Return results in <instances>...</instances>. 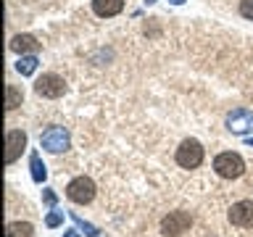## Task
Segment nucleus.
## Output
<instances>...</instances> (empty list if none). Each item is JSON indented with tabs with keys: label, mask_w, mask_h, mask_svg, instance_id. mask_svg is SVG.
<instances>
[{
	"label": "nucleus",
	"mask_w": 253,
	"mask_h": 237,
	"mask_svg": "<svg viewBox=\"0 0 253 237\" xmlns=\"http://www.w3.org/2000/svg\"><path fill=\"white\" fill-rule=\"evenodd\" d=\"M29 166H32V179H35L37 185H42L45 177H47V171H45V163L40 161V156H37V153H32V158H29Z\"/></svg>",
	"instance_id": "14"
},
{
	"label": "nucleus",
	"mask_w": 253,
	"mask_h": 237,
	"mask_svg": "<svg viewBox=\"0 0 253 237\" xmlns=\"http://www.w3.org/2000/svg\"><path fill=\"white\" fill-rule=\"evenodd\" d=\"M42 200L53 208V205H55V193H53V190H45V193H42Z\"/></svg>",
	"instance_id": "19"
},
{
	"label": "nucleus",
	"mask_w": 253,
	"mask_h": 237,
	"mask_svg": "<svg viewBox=\"0 0 253 237\" xmlns=\"http://www.w3.org/2000/svg\"><path fill=\"white\" fill-rule=\"evenodd\" d=\"M35 92L40 95V98L55 100V98H61V95L66 92V82H63V77H58V74H42L35 82Z\"/></svg>",
	"instance_id": "6"
},
{
	"label": "nucleus",
	"mask_w": 253,
	"mask_h": 237,
	"mask_svg": "<svg viewBox=\"0 0 253 237\" xmlns=\"http://www.w3.org/2000/svg\"><path fill=\"white\" fill-rule=\"evenodd\" d=\"M37 55L35 53H29V55H21L19 58V63H16V71H19L21 77H32L35 74V69H37Z\"/></svg>",
	"instance_id": "13"
},
{
	"label": "nucleus",
	"mask_w": 253,
	"mask_h": 237,
	"mask_svg": "<svg viewBox=\"0 0 253 237\" xmlns=\"http://www.w3.org/2000/svg\"><path fill=\"white\" fill-rule=\"evenodd\" d=\"M5 237H35V227L29 221H11L5 227Z\"/></svg>",
	"instance_id": "12"
},
{
	"label": "nucleus",
	"mask_w": 253,
	"mask_h": 237,
	"mask_svg": "<svg viewBox=\"0 0 253 237\" xmlns=\"http://www.w3.org/2000/svg\"><path fill=\"white\" fill-rule=\"evenodd\" d=\"M11 50H16V53H37L40 50V42L32 35H16L13 40H11Z\"/></svg>",
	"instance_id": "11"
},
{
	"label": "nucleus",
	"mask_w": 253,
	"mask_h": 237,
	"mask_svg": "<svg viewBox=\"0 0 253 237\" xmlns=\"http://www.w3.org/2000/svg\"><path fill=\"white\" fill-rule=\"evenodd\" d=\"M66 198L77 205H84L95 198V182L90 177H74L66 185Z\"/></svg>",
	"instance_id": "3"
},
{
	"label": "nucleus",
	"mask_w": 253,
	"mask_h": 237,
	"mask_svg": "<svg viewBox=\"0 0 253 237\" xmlns=\"http://www.w3.org/2000/svg\"><path fill=\"white\" fill-rule=\"evenodd\" d=\"M61 221H63V213L61 211H50V213H47V219H45V224L47 227H58Z\"/></svg>",
	"instance_id": "18"
},
{
	"label": "nucleus",
	"mask_w": 253,
	"mask_h": 237,
	"mask_svg": "<svg viewBox=\"0 0 253 237\" xmlns=\"http://www.w3.org/2000/svg\"><path fill=\"white\" fill-rule=\"evenodd\" d=\"M63 237H79V232H74V229H71V232H66Z\"/></svg>",
	"instance_id": "20"
},
{
	"label": "nucleus",
	"mask_w": 253,
	"mask_h": 237,
	"mask_svg": "<svg viewBox=\"0 0 253 237\" xmlns=\"http://www.w3.org/2000/svg\"><path fill=\"white\" fill-rule=\"evenodd\" d=\"M240 16L253 21V0H240Z\"/></svg>",
	"instance_id": "17"
},
{
	"label": "nucleus",
	"mask_w": 253,
	"mask_h": 237,
	"mask_svg": "<svg viewBox=\"0 0 253 237\" xmlns=\"http://www.w3.org/2000/svg\"><path fill=\"white\" fill-rule=\"evenodd\" d=\"M21 100H24V95H21L19 87L8 84V87H5V108H8V111L19 108V106H21Z\"/></svg>",
	"instance_id": "15"
},
{
	"label": "nucleus",
	"mask_w": 253,
	"mask_h": 237,
	"mask_svg": "<svg viewBox=\"0 0 253 237\" xmlns=\"http://www.w3.org/2000/svg\"><path fill=\"white\" fill-rule=\"evenodd\" d=\"M5 163L11 166L16 158H19L24 150H27V132H21V129H11L5 134Z\"/></svg>",
	"instance_id": "8"
},
{
	"label": "nucleus",
	"mask_w": 253,
	"mask_h": 237,
	"mask_svg": "<svg viewBox=\"0 0 253 237\" xmlns=\"http://www.w3.org/2000/svg\"><path fill=\"white\" fill-rule=\"evenodd\" d=\"M177 163L182 169H198V166L203 163V145L198 140H182V145L177 148Z\"/></svg>",
	"instance_id": "2"
},
{
	"label": "nucleus",
	"mask_w": 253,
	"mask_h": 237,
	"mask_svg": "<svg viewBox=\"0 0 253 237\" xmlns=\"http://www.w3.org/2000/svg\"><path fill=\"white\" fill-rule=\"evenodd\" d=\"M145 3H148V5H150V3H156V0H145Z\"/></svg>",
	"instance_id": "22"
},
{
	"label": "nucleus",
	"mask_w": 253,
	"mask_h": 237,
	"mask_svg": "<svg viewBox=\"0 0 253 237\" xmlns=\"http://www.w3.org/2000/svg\"><path fill=\"white\" fill-rule=\"evenodd\" d=\"M229 221H232L235 227H243V229L253 227V200L235 203L232 208H229Z\"/></svg>",
	"instance_id": "9"
},
{
	"label": "nucleus",
	"mask_w": 253,
	"mask_h": 237,
	"mask_svg": "<svg viewBox=\"0 0 253 237\" xmlns=\"http://www.w3.org/2000/svg\"><path fill=\"white\" fill-rule=\"evenodd\" d=\"M124 0H92V11L100 16V19H111V16L122 13Z\"/></svg>",
	"instance_id": "10"
},
{
	"label": "nucleus",
	"mask_w": 253,
	"mask_h": 237,
	"mask_svg": "<svg viewBox=\"0 0 253 237\" xmlns=\"http://www.w3.org/2000/svg\"><path fill=\"white\" fill-rule=\"evenodd\" d=\"M213 171L219 174L221 179H240L245 174V161L232 150H224L213 158Z\"/></svg>",
	"instance_id": "1"
},
{
	"label": "nucleus",
	"mask_w": 253,
	"mask_h": 237,
	"mask_svg": "<svg viewBox=\"0 0 253 237\" xmlns=\"http://www.w3.org/2000/svg\"><path fill=\"white\" fill-rule=\"evenodd\" d=\"M193 227V216L187 211H171L169 216H164L161 221V235L164 237H179Z\"/></svg>",
	"instance_id": "4"
},
{
	"label": "nucleus",
	"mask_w": 253,
	"mask_h": 237,
	"mask_svg": "<svg viewBox=\"0 0 253 237\" xmlns=\"http://www.w3.org/2000/svg\"><path fill=\"white\" fill-rule=\"evenodd\" d=\"M74 221H77V227H79V229H84V235H87V237H98V235H100V229H98V227L87 224L82 216H77V213H74Z\"/></svg>",
	"instance_id": "16"
},
{
	"label": "nucleus",
	"mask_w": 253,
	"mask_h": 237,
	"mask_svg": "<svg viewBox=\"0 0 253 237\" xmlns=\"http://www.w3.org/2000/svg\"><path fill=\"white\" fill-rule=\"evenodd\" d=\"M169 3H174V5H182V3H185V0H169Z\"/></svg>",
	"instance_id": "21"
},
{
	"label": "nucleus",
	"mask_w": 253,
	"mask_h": 237,
	"mask_svg": "<svg viewBox=\"0 0 253 237\" xmlns=\"http://www.w3.org/2000/svg\"><path fill=\"white\" fill-rule=\"evenodd\" d=\"M227 129L235 134H248L253 132V111L248 108H235L232 114H227Z\"/></svg>",
	"instance_id": "7"
},
{
	"label": "nucleus",
	"mask_w": 253,
	"mask_h": 237,
	"mask_svg": "<svg viewBox=\"0 0 253 237\" xmlns=\"http://www.w3.org/2000/svg\"><path fill=\"white\" fill-rule=\"evenodd\" d=\"M40 145H42L47 153H63V150H69L71 137L63 126H50V129H45L40 134Z\"/></svg>",
	"instance_id": "5"
}]
</instances>
